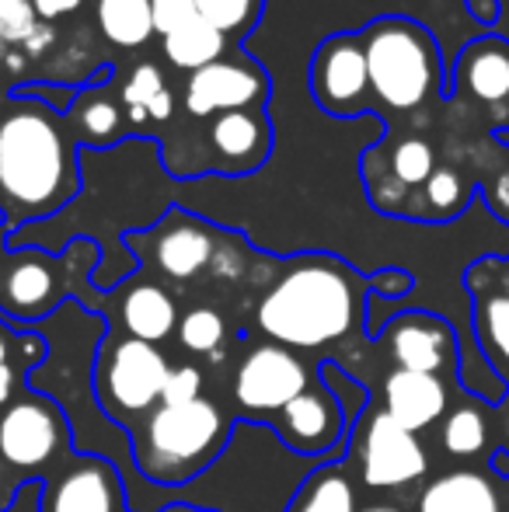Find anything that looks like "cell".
<instances>
[{
  "label": "cell",
  "mask_w": 509,
  "mask_h": 512,
  "mask_svg": "<svg viewBox=\"0 0 509 512\" xmlns=\"http://www.w3.org/2000/svg\"><path fill=\"white\" fill-rule=\"evenodd\" d=\"M370 293V276L349 269L342 258L300 255L262 293L255 324L269 342L293 352L325 349L363 321Z\"/></svg>",
  "instance_id": "6da1fadb"
},
{
  "label": "cell",
  "mask_w": 509,
  "mask_h": 512,
  "mask_svg": "<svg viewBox=\"0 0 509 512\" xmlns=\"http://www.w3.org/2000/svg\"><path fill=\"white\" fill-rule=\"evenodd\" d=\"M81 192L74 140L63 119L25 98L0 119V209L7 227L60 213Z\"/></svg>",
  "instance_id": "7a4b0ae2"
},
{
  "label": "cell",
  "mask_w": 509,
  "mask_h": 512,
  "mask_svg": "<svg viewBox=\"0 0 509 512\" xmlns=\"http://www.w3.org/2000/svg\"><path fill=\"white\" fill-rule=\"evenodd\" d=\"M234 436V418L217 401L157 405L129 429L133 464L154 488H182L210 471Z\"/></svg>",
  "instance_id": "3957f363"
},
{
  "label": "cell",
  "mask_w": 509,
  "mask_h": 512,
  "mask_svg": "<svg viewBox=\"0 0 509 512\" xmlns=\"http://www.w3.org/2000/svg\"><path fill=\"white\" fill-rule=\"evenodd\" d=\"M367 53L370 91L394 112H415L443 95L440 42L426 25L401 14L377 18L360 32Z\"/></svg>",
  "instance_id": "277c9868"
},
{
  "label": "cell",
  "mask_w": 509,
  "mask_h": 512,
  "mask_svg": "<svg viewBox=\"0 0 509 512\" xmlns=\"http://www.w3.org/2000/svg\"><path fill=\"white\" fill-rule=\"evenodd\" d=\"M171 370L175 366L168 363L161 345L140 342V338L109 328V335L95 352L91 387H95V398L105 415L129 432L140 418H147L161 405Z\"/></svg>",
  "instance_id": "5b68a950"
},
{
  "label": "cell",
  "mask_w": 509,
  "mask_h": 512,
  "mask_svg": "<svg viewBox=\"0 0 509 512\" xmlns=\"http://www.w3.org/2000/svg\"><path fill=\"white\" fill-rule=\"evenodd\" d=\"M74 457L70 422L60 405L42 398L39 391H25L0 411V460L25 474H53Z\"/></svg>",
  "instance_id": "8992f818"
},
{
  "label": "cell",
  "mask_w": 509,
  "mask_h": 512,
  "mask_svg": "<svg viewBox=\"0 0 509 512\" xmlns=\"http://www.w3.org/2000/svg\"><path fill=\"white\" fill-rule=\"evenodd\" d=\"M311 384H318V373H311V366L297 352L276 342H262L248 349L234 370V405L248 422L269 425Z\"/></svg>",
  "instance_id": "52a82bcc"
},
{
  "label": "cell",
  "mask_w": 509,
  "mask_h": 512,
  "mask_svg": "<svg viewBox=\"0 0 509 512\" xmlns=\"http://www.w3.org/2000/svg\"><path fill=\"white\" fill-rule=\"evenodd\" d=\"M349 450L360 457V474L367 488H405L422 481L429 471L426 446L415 432L398 425L384 408H370L356 418L349 432Z\"/></svg>",
  "instance_id": "ba28073f"
},
{
  "label": "cell",
  "mask_w": 509,
  "mask_h": 512,
  "mask_svg": "<svg viewBox=\"0 0 509 512\" xmlns=\"http://www.w3.org/2000/svg\"><path fill=\"white\" fill-rule=\"evenodd\" d=\"M126 244L133 251H143L147 265H154L164 279L171 283H189L203 269H210L213 255H217L220 234L199 216L185 213V209H171L164 220H157L143 234H129Z\"/></svg>",
  "instance_id": "9c48e42d"
},
{
  "label": "cell",
  "mask_w": 509,
  "mask_h": 512,
  "mask_svg": "<svg viewBox=\"0 0 509 512\" xmlns=\"http://www.w3.org/2000/svg\"><path fill=\"white\" fill-rule=\"evenodd\" d=\"M269 429L279 436V443L297 457H346L342 450H349V425L346 408L339 405L332 391L325 387V380L318 377V384H311L297 401H290L276 418L269 422Z\"/></svg>",
  "instance_id": "30bf717a"
},
{
  "label": "cell",
  "mask_w": 509,
  "mask_h": 512,
  "mask_svg": "<svg viewBox=\"0 0 509 512\" xmlns=\"http://www.w3.org/2000/svg\"><path fill=\"white\" fill-rule=\"evenodd\" d=\"M39 512H126V481L109 457L74 453L42 478Z\"/></svg>",
  "instance_id": "8fae6325"
},
{
  "label": "cell",
  "mask_w": 509,
  "mask_h": 512,
  "mask_svg": "<svg viewBox=\"0 0 509 512\" xmlns=\"http://www.w3.org/2000/svg\"><path fill=\"white\" fill-rule=\"evenodd\" d=\"M311 91L318 105L332 115H360L370 102V70L363 39L339 32L318 46L311 60Z\"/></svg>",
  "instance_id": "7c38bea8"
},
{
  "label": "cell",
  "mask_w": 509,
  "mask_h": 512,
  "mask_svg": "<svg viewBox=\"0 0 509 512\" xmlns=\"http://www.w3.org/2000/svg\"><path fill=\"white\" fill-rule=\"evenodd\" d=\"M377 342L391 352L394 370H419L443 377L447 370L461 366L457 331L450 328L447 317L429 314V310H405V314L391 317Z\"/></svg>",
  "instance_id": "4fadbf2b"
},
{
  "label": "cell",
  "mask_w": 509,
  "mask_h": 512,
  "mask_svg": "<svg viewBox=\"0 0 509 512\" xmlns=\"http://www.w3.org/2000/svg\"><path fill=\"white\" fill-rule=\"evenodd\" d=\"M63 258H49L42 251H21L0 276V321L25 324L53 314L67 297V276Z\"/></svg>",
  "instance_id": "5bb4252c"
},
{
  "label": "cell",
  "mask_w": 509,
  "mask_h": 512,
  "mask_svg": "<svg viewBox=\"0 0 509 512\" xmlns=\"http://www.w3.org/2000/svg\"><path fill=\"white\" fill-rule=\"evenodd\" d=\"M265 95H269V81L255 60L224 56L185 81V112L192 119H213L234 108H262Z\"/></svg>",
  "instance_id": "9a60e30c"
},
{
  "label": "cell",
  "mask_w": 509,
  "mask_h": 512,
  "mask_svg": "<svg viewBox=\"0 0 509 512\" xmlns=\"http://www.w3.org/2000/svg\"><path fill=\"white\" fill-rule=\"evenodd\" d=\"M384 411L398 425H405L408 432L419 436L422 429L443 422L450 408V391L443 384V377L436 373H419V370H391L384 377L381 391Z\"/></svg>",
  "instance_id": "2e32d148"
},
{
  "label": "cell",
  "mask_w": 509,
  "mask_h": 512,
  "mask_svg": "<svg viewBox=\"0 0 509 512\" xmlns=\"http://www.w3.org/2000/svg\"><path fill=\"white\" fill-rule=\"evenodd\" d=\"M178 307L175 297L164 290L154 279H129L119 290V307H116V324L119 331L129 338H140V342H164L171 338V331H178Z\"/></svg>",
  "instance_id": "e0dca14e"
},
{
  "label": "cell",
  "mask_w": 509,
  "mask_h": 512,
  "mask_svg": "<svg viewBox=\"0 0 509 512\" xmlns=\"http://www.w3.org/2000/svg\"><path fill=\"white\" fill-rule=\"evenodd\" d=\"M210 143L227 171H255L269 157V119L262 108H234L210 119Z\"/></svg>",
  "instance_id": "ac0fdd59"
},
{
  "label": "cell",
  "mask_w": 509,
  "mask_h": 512,
  "mask_svg": "<svg viewBox=\"0 0 509 512\" xmlns=\"http://www.w3.org/2000/svg\"><path fill=\"white\" fill-rule=\"evenodd\" d=\"M457 91L475 102L503 105L509 102V42L503 35H482L468 42L454 67Z\"/></svg>",
  "instance_id": "d6986e66"
},
{
  "label": "cell",
  "mask_w": 509,
  "mask_h": 512,
  "mask_svg": "<svg viewBox=\"0 0 509 512\" xmlns=\"http://www.w3.org/2000/svg\"><path fill=\"white\" fill-rule=\"evenodd\" d=\"M419 512H503V499L489 474L450 471L422 488Z\"/></svg>",
  "instance_id": "ffe728a7"
},
{
  "label": "cell",
  "mask_w": 509,
  "mask_h": 512,
  "mask_svg": "<svg viewBox=\"0 0 509 512\" xmlns=\"http://www.w3.org/2000/svg\"><path fill=\"white\" fill-rule=\"evenodd\" d=\"M342 460H328L318 471L304 478V485L286 502V512H360L356 506V485L346 474Z\"/></svg>",
  "instance_id": "44dd1931"
},
{
  "label": "cell",
  "mask_w": 509,
  "mask_h": 512,
  "mask_svg": "<svg viewBox=\"0 0 509 512\" xmlns=\"http://www.w3.org/2000/svg\"><path fill=\"white\" fill-rule=\"evenodd\" d=\"M224 49H227V35L220 28H213L206 18H199V14L185 21V25H178L175 32L164 35V56H168V63L178 70H189V74L224 60Z\"/></svg>",
  "instance_id": "7402d4cb"
},
{
  "label": "cell",
  "mask_w": 509,
  "mask_h": 512,
  "mask_svg": "<svg viewBox=\"0 0 509 512\" xmlns=\"http://www.w3.org/2000/svg\"><path fill=\"white\" fill-rule=\"evenodd\" d=\"M471 196H475V185H471L468 175H461L457 168H436L429 182L419 189V203L408 209V216L433 223L454 220L468 209Z\"/></svg>",
  "instance_id": "603a6c76"
},
{
  "label": "cell",
  "mask_w": 509,
  "mask_h": 512,
  "mask_svg": "<svg viewBox=\"0 0 509 512\" xmlns=\"http://www.w3.org/2000/svg\"><path fill=\"white\" fill-rule=\"evenodd\" d=\"M98 32L112 42V46L136 49L157 32L150 0H98L95 4Z\"/></svg>",
  "instance_id": "cb8c5ba5"
},
{
  "label": "cell",
  "mask_w": 509,
  "mask_h": 512,
  "mask_svg": "<svg viewBox=\"0 0 509 512\" xmlns=\"http://www.w3.org/2000/svg\"><path fill=\"white\" fill-rule=\"evenodd\" d=\"M475 297V335L478 349L499 366H509V297L496 286H468Z\"/></svg>",
  "instance_id": "d4e9b609"
},
{
  "label": "cell",
  "mask_w": 509,
  "mask_h": 512,
  "mask_svg": "<svg viewBox=\"0 0 509 512\" xmlns=\"http://www.w3.org/2000/svg\"><path fill=\"white\" fill-rule=\"evenodd\" d=\"M74 105H77V136H84V143L105 147V143L119 140V133H123V108L112 102L109 91L88 88Z\"/></svg>",
  "instance_id": "484cf974"
},
{
  "label": "cell",
  "mask_w": 509,
  "mask_h": 512,
  "mask_svg": "<svg viewBox=\"0 0 509 512\" xmlns=\"http://www.w3.org/2000/svg\"><path fill=\"white\" fill-rule=\"evenodd\" d=\"M387 168H391V178L401 189L419 192L440 164H436L433 143L422 140V136H405V140L394 143L391 157H387Z\"/></svg>",
  "instance_id": "4316f807"
},
{
  "label": "cell",
  "mask_w": 509,
  "mask_h": 512,
  "mask_svg": "<svg viewBox=\"0 0 509 512\" xmlns=\"http://www.w3.org/2000/svg\"><path fill=\"white\" fill-rule=\"evenodd\" d=\"M440 443L450 457H478L489 443V422L475 405H457L443 418Z\"/></svg>",
  "instance_id": "83f0119b"
},
{
  "label": "cell",
  "mask_w": 509,
  "mask_h": 512,
  "mask_svg": "<svg viewBox=\"0 0 509 512\" xmlns=\"http://www.w3.org/2000/svg\"><path fill=\"white\" fill-rule=\"evenodd\" d=\"M224 338H227L224 314L213 307H192L178 321V342H182V349L196 352V356H217Z\"/></svg>",
  "instance_id": "f1b7e54d"
},
{
  "label": "cell",
  "mask_w": 509,
  "mask_h": 512,
  "mask_svg": "<svg viewBox=\"0 0 509 512\" xmlns=\"http://www.w3.org/2000/svg\"><path fill=\"white\" fill-rule=\"evenodd\" d=\"M196 14L231 39V35L252 32L262 14V0H196Z\"/></svg>",
  "instance_id": "f546056e"
},
{
  "label": "cell",
  "mask_w": 509,
  "mask_h": 512,
  "mask_svg": "<svg viewBox=\"0 0 509 512\" xmlns=\"http://www.w3.org/2000/svg\"><path fill=\"white\" fill-rule=\"evenodd\" d=\"M164 91V77L157 63H140L123 84V105L129 122H147V105Z\"/></svg>",
  "instance_id": "4dcf8cb0"
},
{
  "label": "cell",
  "mask_w": 509,
  "mask_h": 512,
  "mask_svg": "<svg viewBox=\"0 0 509 512\" xmlns=\"http://www.w3.org/2000/svg\"><path fill=\"white\" fill-rule=\"evenodd\" d=\"M39 25L32 0H0V46H21Z\"/></svg>",
  "instance_id": "1f68e13d"
},
{
  "label": "cell",
  "mask_w": 509,
  "mask_h": 512,
  "mask_svg": "<svg viewBox=\"0 0 509 512\" xmlns=\"http://www.w3.org/2000/svg\"><path fill=\"white\" fill-rule=\"evenodd\" d=\"M203 370L199 366H175L164 384V398L161 405H185V401H196L203 398Z\"/></svg>",
  "instance_id": "d6a6232c"
},
{
  "label": "cell",
  "mask_w": 509,
  "mask_h": 512,
  "mask_svg": "<svg viewBox=\"0 0 509 512\" xmlns=\"http://www.w3.org/2000/svg\"><path fill=\"white\" fill-rule=\"evenodd\" d=\"M150 11H154L157 32L168 35L189 18H196V0H150Z\"/></svg>",
  "instance_id": "836d02e7"
},
{
  "label": "cell",
  "mask_w": 509,
  "mask_h": 512,
  "mask_svg": "<svg viewBox=\"0 0 509 512\" xmlns=\"http://www.w3.org/2000/svg\"><path fill=\"white\" fill-rule=\"evenodd\" d=\"M370 286H374V297H387V300H398L405 293H412L415 279L408 276L405 269H384L370 276Z\"/></svg>",
  "instance_id": "e575fe53"
},
{
  "label": "cell",
  "mask_w": 509,
  "mask_h": 512,
  "mask_svg": "<svg viewBox=\"0 0 509 512\" xmlns=\"http://www.w3.org/2000/svg\"><path fill=\"white\" fill-rule=\"evenodd\" d=\"M213 272H217L220 279H238L241 272L248 269V258H245V251L238 248L234 241H224L220 237V244H217V255H213Z\"/></svg>",
  "instance_id": "d590c367"
},
{
  "label": "cell",
  "mask_w": 509,
  "mask_h": 512,
  "mask_svg": "<svg viewBox=\"0 0 509 512\" xmlns=\"http://www.w3.org/2000/svg\"><path fill=\"white\" fill-rule=\"evenodd\" d=\"M53 46H56V28L49 25V21H39V25H35V32L28 35L18 49L28 56V60H42V56H49V49H53Z\"/></svg>",
  "instance_id": "8d00e7d4"
},
{
  "label": "cell",
  "mask_w": 509,
  "mask_h": 512,
  "mask_svg": "<svg viewBox=\"0 0 509 512\" xmlns=\"http://www.w3.org/2000/svg\"><path fill=\"white\" fill-rule=\"evenodd\" d=\"M464 7H468L471 21H478L485 28H492L503 18V0H464Z\"/></svg>",
  "instance_id": "74e56055"
},
{
  "label": "cell",
  "mask_w": 509,
  "mask_h": 512,
  "mask_svg": "<svg viewBox=\"0 0 509 512\" xmlns=\"http://www.w3.org/2000/svg\"><path fill=\"white\" fill-rule=\"evenodd\" d=\"M32 4H35L39 21H56V18H67V14H74L84 0H32Z\"/></svg>",
  "instance_id": "f35d334b"
},
{
  "label": "cell",
  "mask_w": 509,
  "mask_h": 512,
  "mask_svg": "<svg viewBox=\"0 0 509 512\" xmlns=\"http://www.w3.org/2000/svg\"><path fill=\"white\" fill-rule=\"evenodd\" d=\"M489 206L496 209V213L509 223V168L496 178V182H492V189H489Z\"/></svg>",
  "instance_id": "ab89813d"
},
{
  "label": "cell",
  "mask_w": 509,
  "mask_h": 512,
  "mask_svg": "<svg viewBox=\"0 0 509 512\" xmlns=\"http://www.w3.org/2000/svg\"><path fill=\"white\" fill-rule=\"evenodd\" d=\"M21 384V370L14 363L0 366V411H4L7 405L14 401V391H18Z\"/></svg>",
  "instance_id": "60d3db41"
},
{
  "label": "cell",
  "mask_w": 509,
  "mask_h": 512,
  "mask_svg": "<svg viewBox=\"0 0 509 512\" xmlns=\"http://www.w3.org/2000/svg\"><path fill=\"white\" fill-rule=\"evenodd\" d=\"M171 112H175V98H171V91L164 88L161 95H157L154 102L147 105V119H150V122H168V119H171Z\"/></svg>",
  "instance_id": "b9f144b4"
},
{
  "label": "cell",
  "mask_w": 509,
  "mask_h": 512,
  "mask_svg": "<svg viewBox=\"0 0 509 512\" xmlns=\"http://www.w3.org/2000/svg\"><path fill=\"white\" fill-rule=\"evenodd\" d=\"M485 269L496 276V290L509 297V258H485Z\"/></svg>",
  "instance_id": "7bdbcfd3"
},
{
  "label": "cell",
  "mask_w": 509,
  "mask_h": 512,
  "mask_svg": "<svg viewBox=\"0 0 509 512\" xmlns=\"http://www.w3.org/2000/svg\"><path fill=\"white\" fill-rule=\"evenodd\" d=\"M25 335V331H21ZM21 335H11V331H4L0 328V366H7V363H14V342H21Z\"/></svg>",
  "instance_id": "ee69618b"
},
{
  "label": "cell",
  "mask_w": 509,
  "mask_h": 512,
  "mask_svg": "<svg viewBox=\"0 0 509 512\" xmlns=\"http://www.w3.org/2000/svg\"><path fill=\"white\" fill-rule=\"evenodd\" d=\"M25 63H28V56L21 53V49H4V67L11 70V74H21Z\"/></svg>",
  "instance_id": "f6af8a7d"
},
{
  "label": "cell",
  "mask_w": 509,
  "mask_h": 512,
  "mask_svg": "<svg viewBox=\"0 0 509 512\" xmlns=\"http://www.w3.org/2000/svg\"><path fill=\"white\" fill-rule=\"evenodd\" d=\"M492 471H496L499 478H509V453H506V450H496V453H492Z\"/></svg>",
  "instance_id": "bcb514c9"
},
{
  "label": "cell",
  "mask_w": 509,
  "mask_h": 512,
  "mask_svg": "<svg viewBox=\"0 0 509 512\" xmlns=\"http://www.w3.org/2000/svg\"><path fill=\"white\" fill-rule=\"evenodd\" d=\"M161 512H213V509H199V506H185V502H175V506H164Z\"/></svg>",
  "instance_id": "7dc6e473"
},
{
  "label": "cell",
  "mask_w": 509,
  "mask_h": 512,
  "mask_svg": "<svg viewBox=\"0 0 509 512\" xmlns=\"http://www.w3.org/2000/svg\"><path fill=\"white\" fill-rule=\"evenodd\" d=\"M360 512H401L398 506H367V509H360Z\"/></svg>",
  "instance_id": "c3c4849f"
},
{
  "label": "cell",
  "mask_w": 509,
  "mask_h": 512,
  "mask_svg": "<svg viewBox=\"0 0 509 512\" xmlns=\"http://www.w3.org/2000/svg\"><path fill=\"white\" fill-rule=\"evenodd\" d=\"M496 140H503V143H509V126H506V129H499V133H496Z\"/></svg>",
  "instance_id": "681fc988"
},
{
  "label": "cell",
  "mask_w": 509,
  "mask_h": 512,
  "mask_svg": "<svg viewBox=\"0 0 509 512\" xmlns=\"http://www.w3.org/2000/svg\"><path fill=\"white\" fill-rule=\"evenodd\" d=\"M0 63H4V46H0Z\"/></svg>",
  "instance_id": "f907efd6"
},
{
  "label": "cell",
  "mask_w": 509,
  "mask_h": 512,
  "mask_svg": "<svg viewBox=\"0 0 509 512\" xmlns=\"http://www.w3.org/2000/svg\"><path fill=\"white\" fill-rule=\"evenodd\" d=\"M506 432H509V429H506Z\"/></svg>",
  "instance_id": "816d5d0a"
}]
</instances>
